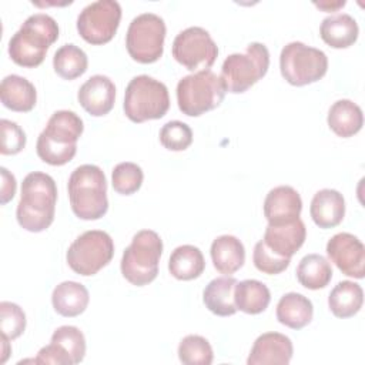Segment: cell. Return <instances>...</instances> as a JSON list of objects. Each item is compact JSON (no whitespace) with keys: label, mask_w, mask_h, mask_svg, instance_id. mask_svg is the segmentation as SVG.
<instances>
[{"label":"cell","mask_w":365,"mask_h":365,"mask_svg":"<svg viewBox=\"0 0 365 365\" xmlns=\"http://www.w3.org/2000/svg\"><path fill=\"white\" fill-rule=\"evenodd\" d=\"M165 23L154 13H143L134 17L125 34V47L130 57L138 63L157 61L164 51Z\"/></svg>","instance_id":"8fae6325"},{"label":"cell","mask_w":365,"mask_h":365,"mask_svg":"<svg viewBox=\"0 0 365 365\" xmlns=\"http://www.w3.org/2000/svg\"><path fill=\"white\" fill-rule=\"evenodd\" d=\"M121 6L115 0H98L87 4L77 17V31L90 44L108 43L120 24Z\"/></svg>","instance_id":"4fadbf2b"},{"label":"cell","mask_w":365,"mask_h":365,"mask_svg":"<svg viewBox=\"0 0 365 365\" xmlns=\"http://www.w3.org/2000/svg\"><path fill=\"white\" fill-rule=\"evenodd\" d=\"M314 315L311 299L298 292H288L282 295L277 304V319L291 328L301 329L307 327Z\"/></svg>","instance_id":"4316f807"},{"label":"cell","mask_w":365,"mask_h":365,"mask_svg":"<svg viewBox=\"0 0 365 365\" xmlns=\"http://www.w3.org/2000/svg\"><path fill=\"white\" fill-rule=\"evenodd\" d=\"M26 329V314L14 302H0V331L1 336L13 341L19 338Z\"/></svg>","instance_id":"e575fe53"},{"label":"cell","mask_w":365,"mask_h":365,"mask_svg":"<svg viewBox=\"0 0 365 365\" xmlns=\"http://www.w3.org/2000/svg\"><path fill=\"white\" fill-rule=\"evenodd\" d=\"M1 174V188H0V202L7 204L16 194V178L14 175L4 167L0 168Z\"/></svg>","instance_id":"f35d334b"},{"label":"cell","mask_w":365,"mask_h":365,"mask_svg":"<svg viewBox=\"0 0 365 365\" xmlns=\"http://www.w3.org/2000/svg\"><path fill=\"white\" fill-rule=\"evenodd\" d=\"M0 98L3 106L9 110L27 113L36 106L37 91L27 78L17 74H10L1 80Z\"/></svg>","instance_id":"44dd1931"},{"label":"cell","mask_w":365,"mask_h":365,"mask_svg":"<svg viewBox=\"0 0 365 365\" xmlns=\"http://www.w3.org/2000/svg\"><path fill=\"white\" fill-rule=\"evenodd\" d=\"M211 259L214 268L225 275L238 271L245 261L244 244L234 235H220L211 244Z\"/></svg>","instance_id":"7402d4cb"},{"label":"cell","mask_w":365,"mask_h":365,"mask_svg":"<svg viewBox=\"0 0 365 365\" xmlns=\"http://www.w3.org/2000/svg\"><path fill=\"white\" fill-rule=\"evenodd\" d=\"M237 279L234 277H218L208 282L202 292L205 307L218 317L234 315L238 309L234 302V288Z\"/></svg>","instance_id":"484cf974"},{"label":"cell","mask_w":365,"mask_h":365,"mask_svg":"<svg viewBox=\"0 0 365 365\" xmlns=\"http://www.w3.org/2000/svg\"><path fill=\"white\" fill-rule=\"evenodd\" d=\"M358 33L359 27L356 20L346 13L328 16L319 26L321 38L334 48H346L352 46L358 38Z\"/></svg>","instance_id":"603a6c76"},{"label":"cell","mask_w":365,"mask_h":365,"mask_svg":"<svg viewBox=\"0 0 365 365\" xmlns=\"http://www.w3.org/2000/svg\"><path fill=\"white\" fill-rule=\"evenodd\" d=\"M315 6L319 7V9H322V10L329 11V10H336L338 7L345 6V1H344V0H342V1H336L335 4H332V3H315Z\"/></svg>","instance_id":"ab89813d"},{"label":"cell","mask_w":365,"mask_h":365,"mask_svg":"<svg viewBox=\"0 0 365 365\" xmlns=\"http://www.w3.org/2000/svg\"><path fill=\"white\" fill-rule=\"evenodd\" d=\"M252 261L258 271L268 274V275H275V274H281L282 271H285L288 268L291 258H285V257L275 254L261 240L254 247Z\"/></svg>","instance_id":"8d00e7d4"},{"label":"cell","mask_w":365,"mask_h":365,"mask_svg":"<svg viewBox=\"0 0 365 365\" xmlns=\"http://www.w3.org/2000/svg\"><path fill=\"white\" fill-rule=\"evenodd\" d=\"M205 268V259L198 247L185 244L177 247L168 259L170 274L180 281L198 278Z\"/></svg>","instance_id":"83f0119b"},{"label":"cell","mask_w":365,"mask_h":365,"mask_svg":"<svg viewBox=\"0 0 365 365\" xmlns=\"http://www.w3.org/2000/svg\"><path fill=\"white\" fill-rule=\"evenodd\" d=\"M144 180V174L140 165L135 163H120L114 167L111 174V182L114 191L123 195L134 194L140 190Z\"/></svg>","instance_id":"836d02e7"},{"label":"cell","mask_w":365,"mask_h":365,"mask_svg":"<svg viewBox=\"0 0 365 365\" xmlns=\"http://www.w3.org/2000/svg\"><path fill=\"white\" fill-rule=\"evenodd\" d=\"M123 107L133 123L158 120L170 108L168 88L164 83L147 74L135 76L127 84Z\"/></svg>","instance_id":"8992f818"},{"label":"cell","mask_w":365,"mask_h":365,"mask_svg":"<svg viewBox=\"0 0 365 365\" xmlns=\"http://www.w3.org/2000/svg\"><path fill=\"white\" fill-rule=\"evenodd\" d=\"M332 278L331 264L319 254L305 255L297 267V279L308 289L325 288Z\"/></svg>","instance_id":"4dcf8cb0"},{"label":"cell","mask_w":365,"mask_h":365,"mask_svg":"<svg viewBox=\"0 0 365 365\" xmlns=\"http://www.w3.org/2000/svg\"><path fill=\"white\" fill-rule=\"evenodd\" d=\"M57 38L58 24L51 16L46 13L31 14L10 38L9 56L17 66L37 67Z\"/></svg>","instance_id":"3957f363"},{"label":"cell","mask_w":365,"mask_h":365,"mask_svg":"<svg viewBox=\"0 0 365 365\" xmlns=\"http://www.w3.org/2000/svg\"><path fill=\"white\" fill-rule=\"evenodd\" d=\"M291 339L279 332H265L259 335L247 359L248 365H287L292 358Z\"/></svg>","instance_id":"ac0fdd59"},{"label":"cell","mask_w":365,"mask_h":365,"mask_svg":"<svg viewBox=\"0 0 365 365\" xmlns=\"http://www.w3.org/2000/svg\"><path fill=\"white\" fill-rule=\"evenodd\" d=\"M271 301V294L268 287L258 279H244L237 281L234 288V302L237 309L257 315L267 309Z\"/></svg>","instance_id":"f1b7e54d"},{"label":"cell","mask_w":365,"mask_h":365,"mask_svg":"<svg viewBox=\"0 0 365 365\" xmlns=\"http://www.w3.org/2000/svg\"><path fill=\"white\" fill-rule=\"evenodd\" d=\"M279 68L289 84L301 87L315 83L327 74L328 57L319 48L291 41L281 50Z\"/></svg>","instance_id":"9c48e42d"},{"label":"cell","mask_w":365,"mask_h":365,"mask_svg":"<svg viewBox=\"0 0 365 365\" xmlns=\"http://www.w3.org/2000/svg\"><path fill=\"white\" fill-rule=\"evenodd\" d=\"M53 67L61 78L74 80L87 71L88 58L80 47L68 43L54 53Z\"/></svg>","instance_id":"1f68e13d"},{"label":"cell","mask_w":365,"mask_h":365,"mask_svg":"<svg viewBox=\"0 0 365 365\" xmlns=\"http://www.w3.org/2000/svg\"><path fill=\"white\" fill-rule=\"evenodd\" d=\"M80 106L91 115L101 117L108 114L115 101V86L103 74L91 76L80 88L77 94Z\"/></svg>","instance_id":"2e32d148"},{"label":"cell","mask_w":365,"mask_h":365,"mask_svg":"<svg viewBox=\"0 0 365 365\" xmlns=\"http://www.w3.org/2000/svg\"><path fill=\"white\" fill-rule=\"evenodd\" d=\"M364 302V291L354 281L338 282L328 297V307L336 318H349L359 312Z\"/></svg>","instance_id":"f546056e"},{"label":"cell","mask_w":365,"mask_h":365,"mask_svg":"<svg viewBox=\"0 0 365 365\" xmlns=\"http://www.w3.org/2000/svg\"><path fill=\"white\" fill-rule=\"evenodd\" d=\"M328 258L338 269L354 278L365 275V247L358 237L349 232H338L327 242Z\"/></svg>","instance_id":"9a60e30c"},{"label":"cell","mask_w":365,"mask_h":365,"mask_svg":"<svg viewBox=\"0 0 365 365\" xmlns=\"http://www.w3.org/2000/svg\"><path fill=\"white\" fill-rule=\"evenodd\" d=\"M302 200L297 190L289 185H278L264 200V215L268 224H288L299 218Z\"/></svg>","instance_id":"e0dca14e"},{"label":"cell","mask_w":365,"mask_h":365,"mask_svg":"<svg viewBox=\"0 0 365 365\" xmlns=\"http://www.w3.org/2000/svg\"><path fill=\"white\" fill-rule=\"evenodd\" d=\"M329 128L342 138L352 137L364 125V114L358 104L348 98L335 101L328 111Z\"/></svg>","instance_id":"d4e9b609"},{"label":"cell","mask_w":365,"mask_h":365,"mask_svg":"<svg viewBox=\"0 0 365 365\" xmlns=\"http://www.w3.org/2000/svg\"><path fill=\"white\" fill-rule=\"evenodd\" d=\"M57 202V185L51 175L33 171L21 182V195L16 217L21 228L30 232L47 230L53 220Z\"/></svg>","instance_id":"6da1fadb"},{"label":"cell","mask_w":365,"mask_h":365,"mask_svg":"<svg viewBox=\"0 0 365 365\" xmlns=\"http://www.w3.org/2000/svg\"><path fill=\"white\" fill-rule=\"evenodd\" d=\"M173 57L190 71L210 70L218 56V47L202 27H188L173 41Z\"/></svg>","instance_id":"7c38bea8"},{"label":"cell","mask_w":365,"mask_h":365,"mask_svg":"<svg viewBox=\"0 0 365 365\" xmlns=\"http://www.w3.org/2000/svg\"><path fill=\"white\" fill-rule=\"evenodd\" d=\"M163 254V241L153 230L138 231L121 258L123 277L135 287H144L155 279Z\"/></svg>","instance_id":"5b68a950"},{"label":"cell","mask_w":365,"mask_h":365,"mask_svg":"<svg viewBox=\"0 0 365 365\" xmlns=\"http://www.w3.org/2000/svg\"><path fill=\"white\" fill-rule=\"evenodd\" d=\"M86 354V338L83 332L73 325H63L57 328L48 345L43 346L34 364H54V365H74L80 364Z\"/></svg>","instance_id":"5bb4252c"},{"label":"cell","mask_w":365,"mask_h":365,"mask_svg":"<svg viewBox=\"0 0 365 365\" xmlns=\"http://www.w3.org/2000/svg\"><path fill=\"white\" fill-rule=\"evenodd\" d=\"M178 358L185 365H210L214 359L210 342L201 335H187L178 345Z\"/></svg>","instance_id":"d6a6232c"},{"label":"cell","mask_w":365,"mask_h":365,"mask_svg":"<svg viewBox=\"0 0 365 365\" xmlns=\"http://www.w3.org/2000/svg\"><path fill=\"white\" fill-rule=\"evenodd\" d=\"M0 128H1L0 153L3 155H14L20 153L26 145V134L23 128L17 123L6 118L0 120Z\"/></svg>","instance_id":"74e56055"},{"label":"cell","mask_w":365,"mask_h":365,"mask_svg":"<svg viewBox=\"0 0 365 365\" xmlns=\"http://www.w3.org/2000/svg\"><path fill=\"white\" fill-rule=\"evenodd\" d=\"M309 214L319 228H334L344 220L345 200L336 190H319L312 197Z\"/></svg>","instance_id":"ffe728a7"},{"label":"cell","mask_w":365,"mask_h":365,"mask_svg":"<svg viewBox=\"0 0 365 365\" xmlns=\"http://www.w3.org/2000/svg\"><path fill=\"white\" fill-rule=\"evenodd\" d=\"M114 255L111 237L101 230H90L78 235L67 250V264L78 275L90 277L104 268Z\"/></svg>","instance_id":"30bf717a"},{"label":"cell","mask_w":365,"mask_h":365,"mask_svg":"<svg viewBox=\"0 0 365 365\" xmlns=\"http://www.w3.org/2000/svg\"><path fill=\"white\" fill-rule=\"evenodd\" d=\"M307 228L301 218L288 224H268L262 241L275 254L291 258L305 242Z\"/></svg>","instance_id":"d6986e66"},{"label":"cell","mask_w":365,"mask_h":365,"mask_svg":"<svg viewBox=\"0 0 365 365\" xmlns=\"http://www.w3.org/2000/svg\"><path fill=\"white\" fill-rule=\"evenodd\" d=\"M225 86L211 70H201L182 77L177 84L178 108L190 117H198L217 108L225 97Z\"/></svg>","instance_id":"52a82bcc"},{"label":"cell","mask_w":365,"mask_h":365,"mask_svg":"<svg viewBox=\"0 0 365 365\" xmlns=\"http://www.w3.org/2000/svg\"><path fill=\"white\" fill-rule=\"evenodd\" d=\"M83 130V120L74 111L58 110L53 113L37 138V155L50 165L67 164L76 155L77 140Z\"/></svg>","instance_id":"7a4b0ae2"},{"label":"cell","mask_w":365,"mask_h":365,"mask_svg":"<svg viewBox=\"0 0 365 365\" xmlns=\"http://www.w3.org/2000/svg\"><path fill=\"white\" fill-rule=\"evenodd\" d=\"M160 143L167 150L184 151L192 143V131L190 125L182 121H168L160 130Z\"/></svg>","instance_id":"d590c367"},{"label":"cell","mask_w":365,"mask_h":365,"mask_svg":"<svg viewBox=\"0 0 365 365\" xmlns=\"http://www.w3.org/2000/svg\"><path fill=\"white\" fill-rule=\"evenodd\" d=\"M90 295L87 288L76 281L60 282L51 294V304L57 314L63 317H77L88 305Z\"/></svg>","instance_id":"cb8c5ba5"},{"label":"cell","mask_w":365,"mask_h":365,"mask_svg":"<svg viewBox=\"0 0 365 365\" xmlns=\"http://www.w3.org/2000/svg\"><path fill=\"white\" fill-rule=\"evenodd\" d=\"M67 190L76 217L90 221L98 220L107 212V181L98 165L83 164L77 167L68 178Z\"/></svg>","instance_id":"277c9868"},{"label":"cell","mask_w":365,"mask_h":365,"mask_svg":"<svg viewBox=\"0 0 365 365\" xmlns=\"http://www.w3.org/2000/svg\"><path fill=\"white\" fill-rule=\"evenodd\" d=\"M269 67V51L262 43H250L244 53L230 54L221 67L225 90L234 94L247 91L261 80Z\"/></svg>","instance_id":"ba28073f"}]
</instances>
